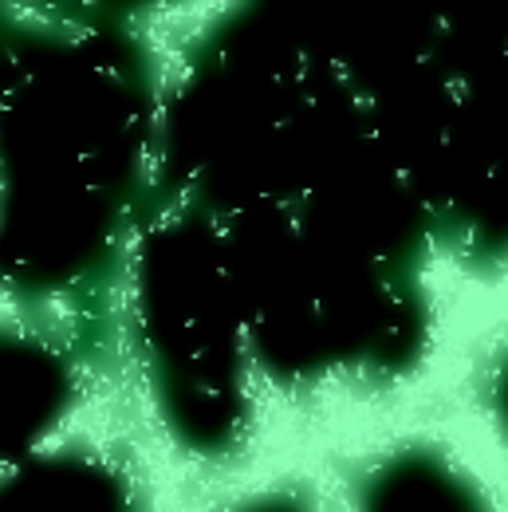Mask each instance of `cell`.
<instances>
[{
  "instance_id": "1",
  "label": "cell",
  "mask_w": 508,
  "mask_h": 512,
  "mask_svg": "<svg viewBox=\"0 0 508 512\" xmlns=\"http://www.w3.org/2000/svg\"><path fill=\"white\" fill-rule=\"evenodd\" d=\"M241 288L213 237L166 233L146 253L142 335L158 418L193 457H225L249 434V390L237 355Z\"/></svg>"
},
{
  "instance_id": "2",
  "label": "cell",
  "mask_w": 508,
  "mask_h": 512,
  "mask_svg": "<svg viewBox=\"0 0 508 512\" xmlns=\"http://www.w3.org/2000/svg\"><path fill=\"white\" fill-rule=\"evenodd\" d=\"M0 512H142V489L123 461L64 446L0 469Z\"/></svg>"
},
{
  "instance_id": "3",
  "label": "cell",
  "mask_w": 508,
  "mask_h": 512,
  "mask_svg": "<svg viewBox=\"0 0 508 512\" xmlns=\"http://www.w3.org/2000/svg\"><path fill=\"white\" fill-rule=\"evenodd\" d=\"M75 406L64 359L20 331L0 327V469L32 457Z\"/></svg>"
},
{
  "instance_id": "4",
  "label": "cell",
  "mask_w": 508,
  "mask_h": 512,
  "mask_svg": "<svg viewBox=\"0 0 508 512\" xmlns=\"http://www.w3.org/2000/svg\"><path fill=\"white\" fill-rule=\"evenodd\" d=\"M351 505L355 512H493L469 469L422 442L371 457L351 481Z\"/></svg>"
},
{
  "instance_id": "5",
  "label": "cell",
  "mask_w": 508,
  "mask_h": 512,
  "mask_svg": "<svg viewBox=\"0 0 508 512\" xmlns=\"http://www.w3.org/2000/svg\"><path fill=\"white\" fill-rule=\"evenodd\" d=\"M221 512H316V501L300 489H268V493H253Z\"/></svg>"
},
{
  "instance_id": "6",
  "label": "cell",
  "mask_w": 508,
  "mask_h": 512,
  "mask_svg": "<svg viewBox=\"0 0 508 512\" xmlns=\"http://www.w3.org/2000/svg\"><path fill=\"white\" fill-rule=\"evenodd\" d=\"M489 406H493V418H497L501 434L508 438V355L497 363V371H493V383H489Z\"/></svg>"
}]
</instances>
